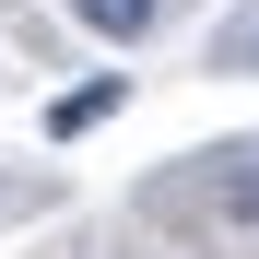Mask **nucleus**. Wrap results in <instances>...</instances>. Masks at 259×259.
<instances>
[{"mask_svg":"<svg viewBox=\"0 0 259 259\" xmlns=\"http://www.w3.org/2000/svg\"><path fill=\"white\" fill-rule=\"evenodd\" d=\"M118 106H130V82H118V71H95V82H71V95L48 106V130H59V142H82V130H106Z\"/></svg>","mask_w":259,"mask_h":259,"instance_id":"1","label":"nucleus"},{"mask_svg":"<svg viewBox=\"0 0 259 259\" xmlns=\"http://www.w3.org/2000/svg\"><path fill=\"white\" fill-rule=\"evenodd\" d=\"M71 24H82V35H118V48H142V35L165 24V0H71Z\"/></svg>","mask_w":259,"mask_h":259,"instance_id":"2","label":"nucleus"},{"mask_svg":"<svg viewBox=\"0 0 259 259\" xmlns=\"http://www.w3.org/2000/svg\"><path fill=\"white\" fill-rule=\"evenodd\" d=\"M212 200H224V224H259V142L212 153Z\"/></svg>","mask_w":259,"mask_h":259,"instance_id":"3","label":"nucleus"},{"mask_svg":"<svg viewBox=\"0 0 259 259\" xmlns=\"http://www.w3.org/2000/svg\"><path fill=\"white\" fill-rule=\"evenodd\" d=\"M236 59H247V71H259V24H247V35H236Z\"/></svg>","mask_w":259,"mask_h":259,"instance_id":"4","label":"nucleus"}]
</instances>
